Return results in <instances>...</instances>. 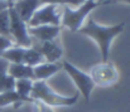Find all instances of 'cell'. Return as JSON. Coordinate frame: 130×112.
I'll return each instance as SVG.
<instances>
[{"label": "cell", "instance_id": "1", "mask_svg": "<svg viewBox=\"0 0 130 112\" xmlns=\"http://www.w3.org/2000/svg\"><path fill=\"white\" fill-rule=\"evenodd\" d=\"M124 28H125V23H119L115 25L105 27V25L97 24L92 16H87V22L82 25L78 33L85 37L91 38L100 48L102 62H107L109 55H110L111 43L124 30Z\"/></svg>", "mask_w": 130, "mask_h": 112}, {"label": "cell", "instance_id": "2", "mask_svg": "<svg viewBox=\"0 0 130 112\" xmlns=\"http://www.w3.org/2000/svg\"><path fill=\"white\" fill-rule=\"evenodd\" d=\"M30 97L33 101L42 102L48 107H64V106H72L77 102L78 95L72 96H63L59 93H56L49 84L45 81H34Z\"/></svg>", "mask_w": 130, "mask_h": 112}, {"label": "cell", "instance_id": "3", "mask_svg": "<svg viewBox=\"0 0 130 112\" xmlns=\"http://www.w3.org/2000/svg\"><path fill=\"white\" fill-rule=\"evenodd\" d=\"M99 5L100 3L95 0H87L84 4H81L77 9H72L68 5H62L61 27H64L71 32H78L85 24V20L90 15V13L93 9H96Z\"/></svg>", "mask_w": 130, "mask_h": 112}, {"label": "cell", "instance_id": "4", "mask_svg": "<svg viewBox=\"0 0 130 112\" xmlns=\"http://www.w3.org/2000/svg\"><path fill=\"white\" fill-rule=\"evenodd\" d=\"M9 32L10 38L14 42L15 45L23 47V48H30L33 44V40L28 33V24L22 20V18L18 15L15 9L13 8L11 0L9 4Z\"/></svg>", "mask_w": 130, "mask_h": 112}, {"label": "cell", "instance_id": "5", "mask_svg": "<svg viewBox=\"0 0 130 112\" xmlns=\"http://www.w3.org/2000/svg\"><path fill=\"white\" fill-rule=\"evenodd\" d=\"M61 64H62V68L67 72V74L72 79V82L75 83V86L77 87V89L80 91L84 100L88 102L91 93L95 88V83L91 79L90 74H87L86 72L81 71L80 68H77L76 66H73L72 63H70L67 61H63Z\"/></svg>", "mask_w": 130, "mask_h": 112}, {"label": "cell", "instance_id": "6", "mask_svg": "<svg viewBox=\"0 0 130 112\" xmlns=\"http://www.w3.org/2000/svg\"><path fill=\"white\" fill-rule=\"evenodd\" d=\"M62 18V5L47 4L38 8L30 20L28 22V27H38V25H57L61 27Z\"/></svg>", "mask_w": 130, "mask_h": 112}, {"label": "cell", "instance_id": "7", "mask_svg": "<svg viewBox=\"0 0 130 112\" xmlns=\"http://www.w3.org/2000/svg\"><path fill=\"white\" fill-rule=\"evenodd\" d=\"M90 77L93 81L95 86H111L119 81V71L111 62H101L93 66L90 71Z\"/></svg>", "mask_w": 130, "mask_h": 112}, {"label": "cell", "instance_id": "8", "mask_svg": "<svg viewBox=\"0 0 130 112\" xmlns=\"http://www.w3.org/2000/svg\"><path fill=\"white\" fill-rule=\"evenodd\" d=\"M32 47H34L42 54L44 61L49 63L58 62L63 55V49H62V45L58 38L53 40H47V42H37V43L33 42Z\"/></svg>", "mask_w": 130, "mask_h": 112}, {"label": "cell", "instance_id": "9", "mask_svg": "<svg viewBox=\"0 0 130 112\" xmlns=\"http://www.w3.org/2000/svg\"><path fill=\"white\" fill-rule=\"evenodd\" d=\"M28 33L32 40L47 42L59 38L61 27L57 25H38V27H28Z\"/></svg>", "mask_w": 130, "mask_h": 112}, {"label": "cell", "instance_id": "10", "mask_svg": "<svg viewBox=\"0 0 130 112\" xmlns=\"http://www.w3.org/2000/svg\"><path fill=\"white\" fill-rule=\"evenodd\" d=\"M11 4L15 11L18 13V15L27 24L33 16L34 11L42 6L39 0H11Z\"/></svg>", "mask_w": 130, "mask_h": 112}, {"label": "cell", "instance_id": "11", "mask_svg": "<svg viewBox=\"0 0 130 112\" xmlns=\"http://www.w3.org/2000/svg\"><path fill=\"white\" fill-rule=\"evenodd\" d=\"M61 69H62V64L58 62L56 63L43 62L33 67V81H47L48 78H51Z\"/></svg>", "mask_w": 130, "mask_h": 112}, {"label": "cell", "instance_id": "12", "mask_svg": "<svg viewBox=\"0 0 130 112\" xmlns=\"http://www.w3.org/2000/svg\"><path fill=\"white\" fill-rule=\"evenodd\" d=\"M8 74L14 81L17 79H32L33 81V67H29L24 63H9Z\"/></svg>", "mask_w": 130, "mask_h": 112}, {"label": "cell", "instance_id": "13", "mask_svg": "<svg viewBox=\"0 0 130 112\" xmlns=\"http://www.w3.org/2000/svg\"><path fill=\"white\" fill-rule=\"evenodd\" d=\"M33 82L32 79H17L14 84V91L22 97L24 102L33 103V100L30 97L32 88H33Z\"/></svg>", "mask_w": 130, "mask_h": 112}, {"label": "cell", "instance_id": "14", "mask_svg": "<svg viewBox=\"0 0 130 112\" xmlns=\"http://www.w3.org/2000/svg\"><path fill=\"white\" fill-rule=\"evenodd\" d=\"M8 67H9V63L4 58L0 57V92L14 89L15 81L8 74Z\"/></svg>", "mask_w": 130, "mask_h": 112}, {"label": "cell", "instance_id": "15", "mask_svg": "<svg viewBox=\"0 0 130 112\" xmlns=\"http://www.w3.org/2000/svg\"><path fill=\"white\" fill-rule=\"evenodd\" d=\"M23 103H25V102L22 100V97L14 89L0 92V108L10 106V105H13L17 108V107H20Z\"/></svg>", "mask_w": 130, "mask_h": 112}, {"label": "cell", "instance_id": "16", "mask_svg": "<svg viewBox=\"0 0 130 112\" xmlns=\"http://www.w3.org/2000/svg\"><path fill=\"white\" fill-rule=\"evenodd\" d=\"M24 49L23 47L19 45H13L9 49H6L4 53H1V58H4L8 63H23V55H24Z\"/></svg>", "mask_w": 130, "mask_h": 112}, {"label": "cell", "instance_id": "17", "mask_svg": "<svg viewBox=\"0 0 130 112\" xmlns=\"http://www.w3.org/2000/svg\"><path fill=\"white\" fill-rule=\"evenodd\" d=\"M43 62H45L44 58L34 47L24 49V55H23V63L24 64H27L29 67H36V66H38Z\"/></svg>", "mask_w": 130, "mask_h": 112}, {"label": "cell", "instance_id": "18", "mask_svg": "<svg viewBox=\"0 0 130 112\" xmlns=\"http://www.w3.org/2000/svg\"><path fill=\"white\" fill-rule=\"evenodd\" d=\"M8 8L0 11V34L4 35V37L10 38V32H9V10H8Z\"/></svg>", "mask_w": 130, "mask_h": 112}, {"label": "cell", "instance_id": "19", "mask_svg": "<svg viewBox=\"0 0 130 112\" xmlns=\"http://www.w3.org/2000/svg\"><path fill=\"white\" fill-rule=\"evenodd\" d=\"M13 45H15V44H14V42L10 38L4 37V35L0 34V55H1V53H4L6 49H9Z\"/></svg>", "mask_w": 130, "mask_h": 112}, {"label": "cell", "instance_id": "20", "mask_svg": "<svg viewBox=\"0 0 130 112\" xmlns=\"http://www.w3.org/2000/svg\"><path fill=\"white\" fill-rule=\"evenodd\" d=\"M32 105H33V112H54L52 107H48L38 101H33Z\"/></svg>", "mask_w": 130, "mask_h": 112}, {"label": "cell", "instance_id": "21", "mask_svg": "<svg viewBox=\"0 0 130 112\" xmlns=\"http://www.w3.org/2000/svg\"><path fill=\"white\" fill-rule=\"evenodd\" d=\"M42 5L53 4V5H67V0H39Z\"/></svg>", "mask_w": 130, "mask_h": 112}, {"label": "cell", "instance_id": "22", "mask_svg": "<svg viewBox=\"0 0 130 112\" xmlns=\"http://www.w3.org/2000/svg\"><path fill=\"white\" fill-rule=\"evenodd\" d=\"M85 1H87V0H67V5L70 6V5H72V6H80L81 4H84ZM95 1H97V3H102L104 0H95Z\"/></svg>", "mask_w": 130, "mask_h": 112}, {"label": "cell", "instance_id": "23", "mask_svg": "<svg viewBox=\"0 0 130 112\" xmlns=\"http://www.w3.org/2000/svg\"><path fill=\"white\" fill-rule=\"evenodd\" d=\"M115 3H125V4H130V0H104L101 4H102V5H107V4H115Z\"/></svg>", "mask_w": 130, "mask_h": 112}, {"label": "cell", "instance_id": "24", "mask_svg": "<svg viewBox=\"0 0 130 112\" xmlns=\"http://www.w3.org/2000/svg\"><path fill=\"white\" fill-rule=\"evenodd\" d=\"M9 4H10V0L9 1H0V11L4 10V9H6L9 6Z\"/></svg>", "mask_w": 130, "mask_h": 112}, {"label": "cell", "instance_id": "25", "mask_svg": "<svg viewBox=\"0 0 130 112\" xmlns=\"http://www.w3.org/2000/svg\"><path fill=\"white\" fill-rule=\"evenodd\" d=\"M0 1H9V0H0Z\"/></svg>", "mask_w": 130, "mask_h": 112}]
</instances>
